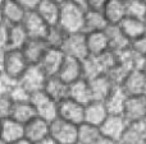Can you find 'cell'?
Here are the masks:
<instances>
[{
	"mask_svg": "<svg viewBox=\"0 0 146 144\" xmlns=\"http://www.w3.org/2000/svg\"><path fill=\"white\" fill-rule=\"evenodd\" d=\"M5 54H7V48H0V73H3V69H4Z\"/></svg>",
	"mask_w": 146,
	"mask_h": 144,
	"instance_id": "b9f144b4",
	"label": "cell"
},
{
	"mask_svg": "<svg viewBox=\"0 0 146 144\" xmlns=\"http://www.w3.org/2000/svg\"><path fill=\"white\" fill-rule=\"evenodd\" d=\"M0 22H1V18H0Z\"/></svg>",
	"mask_w": 146,
	"mask_h": 144,
	"instance_id": "9f6ffc18",
	"label": "cell"
},
{
	"mask_svg": "<svg viewBox=\"0 0 146 144\" xmlns=\"http://www.w3.org/2000/svg\"><path fill=\"white\" fill-rule=\"evenodd\" d=\"M30 102L35 109L36 116L49 122L58 117V102L49 97L44 91H38L31 94Z\"/></svg>",
	"mask_w": 146,
	"mask_h": 144,
	"instance_id": "3957f363",
	"label": "cell"
},
{
	"mask_svg": "<svg viewBox=\"0 0 146 144\" xmlns=\"http://www.w3.org/2000/svg\"><path fill=\"white\" fill-rule=\"evenodd\" d=\"M4 1H5V0H0V5H1L3 3H4Z\"/></svg>",
	"mask_w": 146,
	"mask_h": 144,
	"instance_id": "f5cc1de1",
	"label": "cell"
},
{
	"mask_svg": "<svg viewBox=\"0 0 146 144\" xmlns=\"http://www.w3.org/2000/svg\"><path fill=\"white\" fill-rule=\"evenodd\" d=\"M83 109L85 105L67 97L63 101L58 102V117L74 125H80L83 122Z\"/></svg>",
	"mask_w": 146,
	"mask_h": 144,
	"instance_id": "9c48e42d",
	"label": "cell"
},
{
	"mask_svg": "<svg viewBox=\"0 0 146 144\" xmlns=\"http://www.w3.org/2000/svg\"><path fill=\"white\" fill-rule=\"evenodd\" d=\"M12 83H13V82L10 81V79H8L7 77L4 75V73H0V94H1V93H7Z\"/></svg>",
	"mask_w": 146,
	"mask_h": 144,
	"instance_id": "60d3db41",
	"label": "cell"
},
{
	"mask_svg": "<svg viewBox=\"0 0 146 144\" xmlns=\"http://www.w3.org/2000/svg\"><path fill=\"white\" fill-rule=\"evenodd\" d=\"M108 110L105 107L104 101H96L92 99L88 103L85 105L83 109V122L100 126V124L106 119L108 116Z\"/></svg>",
	"mask_w": 146,
	"mask_h": 144,
	"instance_id": "ac0fdd59",
	"label": "cell"
},
{
	"mask_svg": "<svg viewBox=\"0 0 146 144\" xmlns=\"http://www.w3.org/2000/svg\"><path fill=\"white\" fill-rule=\"evenodd\" d=\"M88 86H90V92H91V97L92 99H96V101H104L106 98L110 91L113 89L114 84L111 82V79L109 78L106 74H101V75H98L95 78L88 79Z\"/></svg>",
	"mask_w": 146,
	"mask_h": 144,
	"instance_id": "ffe728a7",
	"label": "cell"
},
{
	"mask_svg": "<svg viewBox=\"0 0 146 144\" xmlns=\"http://www.w3.org/2000/svg\"><path fill=\"white\" fill-rule=\"evenodd\" d=\"M22 26L26 29L28 37L32 38H44L49 26L46 22L37 14L36 10H27L22 20Z\"/></svg>",
	"mask_w": 146,
	"mask_h": 144,
	"instance_id": "4fadbf2b",
	"label": "cell"
},
{
	"mask_svg": "<svg viewBox=\"0 0 146 144\" xmlns=\"http://www.w3.org/2000/svg\"><path fill=\"white\" fill-rule=\"evenodd\" d=\"M86 47L87 55L99 56L109 51V42L105 31H95V32H86Z\"/></svg>",
	"mask_w": 146,
	"mask_h": 144,
	"instance_id": "2e32d148",
	"label": "cell"
},
{
	"mask_svg": "<svg viewBox=\"0 0 146 144\" xmlns=\"http://www.w3.org/2000/svg\"><path fill=\"white\" fill-rule=\"evenodd\" d=\"M67 36V32L60 27L59 24H53V26H49L48 31L45 33V40L46 45L48 47L51 48H60L64 42V38Z\"/></svg>",
	"mask_w": 146,
	"mask_h": 144,
	"instance_id": "d6a6232c",
	"label": "cell"
},
{
	"mask_svg": "<svg viewBox=\"0 0 146 144\" xmlns=\"http://www.w3.org/2000/svg\"><path fill=\"white\" fill-rule=\"evenodd\" d=\"M42 91L54 101L60 102L68 97V84L62 81L58 75H51L46 78Z\"/></svg>",
	"mask_w": 146,
	"mask_h": 144,
	"instance_id": "603a6c76",
	"label": "cell"
},
{
	"mask_svg": "<svg viewBox=\"0 0 146 144\" xmlns=\"http://www.w3.org/2000/svg\"><path fill=\"white\" fill-rule=\"evenodd\" d=\"M68 98L82 105H86L90 101H92L87 79L81 78L68 84Z\"/></svg>",
	"mask_w": 146,
	"mask_h": 144,
	"instance_id": "cb8c5ba5",
	"label": "cell"
},
{
	"mask_svg": "<svg viewBox=\"0 0 146 144\" xmlns=\"http://www.w3.org/2000/svg\"><path fill=\"white\" fill-rule=\"evenodd\" d=\"M13 101L9 98L7 93L0 94V120H4L10 116V111H12Z\"/></svg>",
	"mask_w": 146,
	"mask_h": 144,
	"instance_id": "8d00e7d4",
	"label": "cell"
},
{
	"mask_svg": "<svg viewBox=\"0 0 146 144\" xmlns=\"http://www.w3.org/2000/svg\"><path fill=\"white\" fill-rule=\"evenodd\" d=\"M63 59H64V54L62 52L60 48L48 47V50L45 51V54L41 58V60L38 61L37 65L42 69V71L48 77L56 75Z\"/></svg>",
	"mask_w": 146,
	"mask_h": 144,
	"instance_id": "9a60e30c",
	"label": "cell"
},
{
	"mask_svg": "<svg viewBox=\"0 0 146 144\" xmlns=\"http://www.w3.org/2000/svg\"><path fill=\"white\" fill-rule=\"evenodd\" d=\"M69 1L77 3V4H81V5H83V4H85V0H69ZM83 7H85V5H83Z\"/></svg>",
	"mask_w": 146,
	"mask_h": 144,
	"instance_id": "7dc6e473",
	"label": "cell"
},
{
	"mask_svg": "<svg viewBox=\"0 0 146 144\" xmlns=\"http://www.w3.org/2000/svg\"><path fill=\"white\" fill-rule=\"evenodd\" d=\"M46 50H48V45H46L44 38L32 37H28V40L26 41L25 45L21 48L28 64H38V61L41 60Z\"/></svg>",
	"mask_w": 146,
	"mask_h": 144,
	"instance_id": "e0dca14e",
	"label": "cell"
},
{
	"mask_svg": "<svg viewBox=\"0 0 146 144\" xmlns=\"http://www.w3.org/2000/svg\"><path fill=\"white\" fill-rule=\"evenodd\" d=\"M0 128H1V120H0Z\"/></svg>",
	"mask_w": 146,
	"mask_h": 144,
	"instance_id": "db71d44e",
	"label": "cell"
},
{
	"mask_svg": "<svg viewBox=\"0 0 146 144\" xmlns=\"http://www.w3.org/2000/svg\"><path fill=\"white\" fill-rule=\"evenodd\" d=\"M144 94L146 96V84H145V91H144Z\"/></svg>",
	"mask_w": 146,
	"mask_h": 144,
	"instance_id": "816d5d0a",
	"label": "cell"
},
{
	"mask_svg": "<svg viewBox=\"0 0 146 144\" xmlns=\"http://www.w3.org/2000/svg\"><path fill=\"white\" fill-rule=\"evenodd\" d=\"M126 4V15L132 18L144 19L146 14V3L142 0H124Z\"/></svg>",
	"mask_w": 146,
	"mask_h": 144,
	"instance_id": "836d02e7",
	"label": "cell"
},
{
	"mask_svg": "<svg viewBox=\"0 0 146 144\" xmlns=\"http://www.w3.org/2000/svg\"><path fill=\"white\" fill-rule=\"evenodd\" d=\"M118 27L121 28L123 35L126 36L129 41L140 37V36L144 35L146 32V26L144 23V19L127 17V15L118 23Z\"/></svg>",
	"mask_w": 146,
	"mask_h": 144,
	"instance_id": "4316f807",
	"label": "cell"
},
{
	"mask_svg": "<svg viewBox=\"0 0 146 144\" xmlns=\"http://www.w3.org/2000/svg\"><path fill=\"white\" fill-rule=\"evenodd\" d=\"M105 33L109 42V50L113 51L114 54L122 52L129 47L131 41L123 35L118 24H109L105 29Z\"/></svg>",
	"mask_w": 146,
	"mask_h": 144,
	"instance_id": "44dd1931",
	"label": "cell"
},
{
	"mask_svg": "<svg viewBox=\"0 0 146 144\" xmlns=\"http://www.w3.org/2000/svg\"><path fill=\"white\" fill-rule=\"evenodd\" d=\"M109 26L105 15L101 10L86 9L85 19H83V32H95V31H105Z\"/></svg>",
	"mask_w": 146,
	"mask_h": 144,
	"instance_id": "d4e9b609",
	"label": "cell"
},
{
	"mask_svg": "<svg viewBox=\"0 0 146 144\" xmlns=\"http://www.w3.org/2000/svg\"><path fill=\"white\" fill-rule=\"evenodd\" d=\"M106 0H85V8L86 9H94V10H101L105 5Z\"/></svg>",
	"mask_w": 146,
	"mask_h": 144,
	"instance_id": "74e56055",
	"label": "cell"
},
{
	"mask_svg": "<svg viewBox=\"0 0 146 144\" xmlns=\"http://www.w3.org/2000/svg\"><path fill=\"white\" fill-rule=\"evenodd\" d=\"M77 126L78 125L56 117L50 121L49 137L58 144H77Z\"/></svg>",
	"mask_w": 146,
	"mask_h": 144,
	"instance_id": "7a4b0ae2",
	"label": "cell"
},
{
	"mask_svg": "<svg viewBox=\"0 0 146 144\" xmlns=\"http://www.w3.org/2000/svg\"><path fill=\"white\" fill-rule=\"evenodd\" d=\"M25 138V129L23 124L13 120L12 117L1 120V128H0V139H3L8 144L15 142L18 139Z\"/></svg>",
	"mask_w": 146,
	"mask_h": 144,
	"instance_id": "7402d4cb",
	"label": "cell"
},
{
	"mask_svg": "<svg viewBox=\"0 0 146 144\" xmlns=\"http://www.w3.org/2000/svg\"><path fill=\"white\" fill-rule=\"evenodd\" d=\"M0 144H8V143H7V142H4L3 139H0Z\"/></svg>",
	"mask_w": 146,
	"mask_h": 144,
	"instance_id": "681fc988",
	"label": "cell"
},
{
	"mask_svg": "<svg viewBox=\"0 0 146 144\" xmlns=\"http://www.w3.org/2000/svg\"><path fill=\"white\" fill-rule=\"evenodd\" d=\"M7 94L13 102H22V101H28L31 94L21 86L18 82H13L10 84L9 89H8Z\"/></svg>",
	"mask_w": 146,
	"mask_h": 144,
	"instance_id": "e575fe53",
	"label": "cell"
},
{
	"mask_svg": "<svg viewBox=\"0 0 146 144\" xmlns=\"http://www.w3.org/2000/svg\"><path fill=\"white\" fill-rule=\"evenodd\" d=\"M141 70L146 74V56H144V58H142V61H141Z\"/></svg>",
	"mask_w": 146,
	"mask_h": 144,
	"instance_id": "bcb514c9",
	"label": "cell"
},
{
	"mask_svg": "<svg viewBox=\"0 0 146 144\" xmlns=\"http://www.w3.org/2000/svg\"><path fill=\"white\" fill-rule=\"evenodd\" d=\"M10 144H33V143H31L30 140H27L26 138H22V139H18V140H15V142H13Z\"/></svg>",
	"mask_w": 146,
	"mask_h": 144,
	"instance_id": "f6af8a7d",
	"label": "cell"
},
{
	"mask_svg": "<svg viewBox=\"0 0 146 144\" xmlns=\"http://www.w3.org/2000/svg\"><path fill=\"white\" fill-rule=\"evenodd\" d=\"M103 138L99 126L82 122L77 126V144H96Z\"/></svg>",
	"mask_w": 146,
	"mask_h": 144,
	"instance_id": "1f68e13d",
	"label": "cell"
},
{
	"mask_svg": "<svg viewBox=\"0 0 146 144\" xmlns=\"http://www.w3.org/2000/svg\"><path fill=\"white\" fill-rule=\"evenodd\" d=\"M142 1H145V3H146V0H142Z\"/></svg>",
	"mask_w": 146,
	"mask_h": 144,
	"instance_id": "11a10c76",
	"label": "cell"
},
{
	"mask_svg": "<svg viewBox=\"0 0 146 144\" xmlns=\"http://www.w3.org/2000/svg\"><path fill=\"white\" fill-rule=\"evenodd\" d=\"M60 50L66 56H71V58L80 59V60L85 59L87 56L85 32L67 33Z\"/></svg>",
	"mask_w": 146,
	"mask_h": 144,
	"instance_id": "52a82bcc",
	"label": "cell"
},
{
	"mask_svg": "<svg viewBox=\"0 0 146 144\" xmlns=\"http://www.w3.org/2000/svg\"><path fill=\"white\" fill-rule=\"evenodd\" d=\"M49 128H50V122L38 116H35L23 125L25 138L35 144L49 137Z\"/></svg>",
	"mask_w": 146,
	"mask_h": 144,
	"instance_id": "8fae6325",
	"label": "cell"
},
{
	"mask_svg": "<svg viewBox=\"0 0 146 144\" xmlns=\"http://www.w3.org/2000/svg\"><path fill=\"white\" fill-rule=\"evenodd\" d=\"M96 144H118V142H114V140H110V139H106V138H101Z\"/></svg>",
	"mask_w": 146,
	"mask_h": 144,
	"instance_id": "ee69618b",
	"label": "cell"
},
{
	"mask_svg": "<svg viewBox=\"0 0 146 144\" xmlns=\"http://www.w3.org/2000/svg\"><path fill=\"white\" fill-rule=\"evenodd\" d=\"M101 12L104 13L109 24H118L126 17L124 0H106Z\"/></svg>",
	"mask_w": 146,
	"mask_h": 144,
	"instance_id": "f1b7e54d",
	"label": "cell"
},
{
	"mask_svg": "<svg viewBox=\"0 0 146 144\" xmlns=\"http://www.w3.org/2000/svg\"><path fill=\"white\" fill-rule=\"evenodd\" d=\"M127 97L128 96L121 88V86H114L113 89L110 91V93L104 99L108 114H122L127 101Z\"/></svg>",
	"mask_w": 146,
	"mask_h": 144,
	"instance_id": "484cf974",
	"label": "cell"
},
{
	"mask_svg": "<svg viewBox=\"0 0 146 144\" xmlns=\"http://www.w3.org/2000/svg\"><path fill=\"white\" fill-rule=\"evenodd\" d=\"M28 65L30 64L27 63L21 50H8L7 48L3 73L8 79H10L12 82H17Z\"/></svg>",
	"mask_w": 146,
	"mask_h": 144,
	"instance_id": "5b68a950",
	"label": "cell"
},
{
	"mask_svg": "<svg viewBox=\"0 0 146 144\" xmlns=\"http://www.w3.org/2000/svg\"><path fill=\"white\" fill-rule=\"evenodd\" d=\"M46 78H48V75L44 73L42 69L37 64H30L17 82L28 93L32 94L35 92L42 91Z\"/></svg>",
	"mask_w": 146,
	"mask_h": 144,
	"instance_id": "277c9868",
	"label": "cell"
},
{
	"mask_svg": "<svg viewBox=\"0 0 146 144\" xmlns=\"http://www.w3.org/2000/svg\"><path fill=\"white\" fill-rule=\"evenodd\" d=\"M128 121L122 114H109L106 119L100 124L99 129L104 138L118 142L126 130Z\"/></svg>",
	"mask_w": 146,
	"mask_h": 144,
	"instance_id": "8992f818",
	"label": "cell"
},
{
	"mask_svg": "<svg viewBox=\"0 0 146 144\" xmlns=\"http://www.w3.org/2000/svg\"><path fill=\"white\" fill-rule=\"evenodd\" d=\"M144 23H145V26H146V14H145V17H144Z\"/></svg>",
	"mask_w": 146,
	"mask_h": 144,
	"instance_id": "f907efd6",
	"label": "cell"
},
{
	"mask_svg": "<svg viewBox=\"0 0 146 144\" xmlns=\"http://www.w3.org/2000/svg\"><path fill=\"white\" fill-rule=\"evenodd\" d=\"M28 40V35L23 28L22 23L8 26V41L7 48L8 50H21L25 42Z\"/></svg>",
	"mask_w": 146,
	"mask_h": 144,
	"instance_id": "f546056e",
	"label": "cell"
},
{
	"mask_svg": "<svg viewBox=\"0 0 146 144\" xmlns=\"http://www.w3.org/2000/svg\"><path fill=\"white\" fill-rule=\"evenodd\" d=\"M51 1H56V3H59V4H60V3L66 1V0H51Z\"/></svg>",
	"mask_w": 146,
	"mask_h": 144,
	"instance_id": "c3c4849f",
	"label": "cell"
},
{
	"mask_svg": "<svg viewBox=\"0 0 146 144\" xmlns=\"http://www.w3.org/2000/svg\"><path fill=\"white\" fill-rule=\"evenodd\" d=\"M35 10L45 20L48 26L58 24L59 12H60V4L59 3L51 1V0H40Z\"/></svg>",
	"mask_w": 146,
	"mask_h": 144,
	"instance_id": "83f0119b",
	"label": "cell"
},
{
	"mask_svg": "<svg viewBox=\"0 0 146 144\" xmlns=\"http://www.w3.org/2000/svg\"><path fill=\"white\" fill-rule=\"evenodd\" d=\"M128 122L146 121V96L137 94V96H128L123 112H122Z\"/></svg>",
	"mask_w": 146,
	"mask_h": 144,
	"instance_id": "ba28073f",
	"label": "cell"
},
{
	"mask_svg": "<svg viewBox=\"0 0 146 144\" xmlns=\"http://www.w3.org/2000/svg\"><path fill=\"white\" fill-rule=\"evenodd\" d=\"M14 1H17L26 10H35V8L37 7L40 0H14Z\"/></svg>",
	"mask_w": 146,
	"mask_h": 144,
	"instance_id": "ab89813d",
	"label": "cell"
},
{
	"mask_svg": "<svg viewBox=\"0 0 146 144\" xmlns=\"http://www.w3.org/2000/svg\"><path fill=\"white\" fill-rule=\"evenodd\" d=\"M146 84V74L141 69H132L128 71L124 79L121 82V88L126 92L127 96L144 94Z\"/></svg>",
	"mask_w": 146,
	"mask_h": 144,
	"instance_id": "30bf717a",
	"label": "cell"
},
{
	"mask_svg": "<svg viewBox=\"0 0 146 144\" xmlns=\"http://www.w3.org/2000/svg\"><path fill=\"white\" fill-rule=\"evenodd\" d=\"M129 48H131L136 55L141 56V58L146 56V32L144 35L140 36V37L132 40L131 43H129Z\"/></svg>",
	"mask_w": 146,
	"mask_h": 144,
	"instance_id": "d590c367",
	"label": "cell"
},
{
	"mask_svg": "<svg viewBox=\"0 0 146 144\" xmlns=\"http://www.w3.org/2000/svg\"><path fill=\"white\" fill-rule=\"evenodd\" d=\"M118 144H146V121L128 122Z\"/></svg>",
	"mask_w": 146,
	"mask_h": 144,
	"instance_id": "d6986e66",
	"label": "cell"
},
{
	"mask_svg": "<svg viewBox=\"0 0 146 144\" xmlns=\"http://www.w3.org/2000/svg\"><path fill=\"white\" fill-rule=\"evenodd\" d=\"M26 12L27 10L14 0H5L0 5V18H1V22L7 26L22 23Z\"/></svg>",
	"mask_w": 146,
	"mask_h": 144,
	"instance_id": "5bb4252c",
	"label": "cell"
},
{
	"mask_svg": "<svg viewBox=\"0 0 146 144\" xmlns=\"http://www.w3.org/2000/svg\"><path fill=\"white\" fill-rule=\"evenodd\" d=\"M36 116L35 109H33L32 103L28 101H22V102H13L12 111H10V116L13 120L21 122L25 125L27 121Z\"/></svg>",
	"mask_w": 146,
	"mask_h": 144,
	"instance_id": "4dcf8cb0",
	"label": "cell"
},
{
	"mask_svg": "<svg viewBox=\"0 0 146 144\" xmlns=\"http://www.w3.org/2000/svg\"><path fill=\"white\" fill-rule=\"evenodd\" d=\"M8 41V26L0 22V48H7Z\"/></svg>",
	"mask_w": 146,
	"mask_h": 144,
	"instance_id": "f35d334b",
	"label": "cell"
},
{
	"mask_svg": "<svg viewBox=\"0 0 146 144\" xmlns=\"http://www.w3.org/2000/svg\"><path fill=\"white\" fill-rule=\"evenodd\" d=\"M35 144H58V143H56L54 139H51L50 137H48V138H45V139L40 140V142H37V143H35Z\"/></svg>",
	"mask_w": 146,
	"mask_h": 144,
	"instance_id": "7bdbcfd3",
	"label": "cell"
},
{
	"mask_svg": "<svg viewBox=\"0 0 146 144\" xmlns=\"http://www.w3.org/2000/svg\"><path fill=\"white\" fill-rule=\"evenodd\" d=\"M56 75L63 82H66L67 84L72 83V82L77 81V79L83 78L82 60L64 55V59H63V61H62V65H60V68H59Z\"/></svg>",
	"mask_w": 146,
	"mask_h": 144,
	"instance_id": "7c38bea8",
	"label": "cell"
},
{
	"mask_svg": "<svg viewBox=\"0 0 146 144\" xmlns=\"http://www.w3.org/2000/svg\"><path fill=\"white\" fill-rule=\"evenodd\" d=\"M85 12H86V8L83 5L66 0V1L60 3L58 24L67 33L83 32Z\"/></svg>",
	"mask_w": 146,
	"mask_h": 144,
	"instance_id": "6da1fadb",
	"label": "cell"
}]
</instances>
